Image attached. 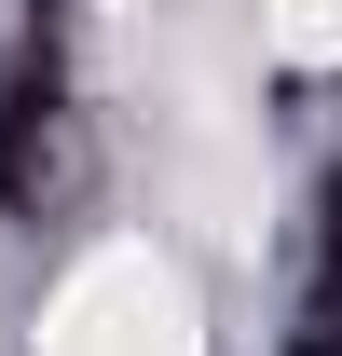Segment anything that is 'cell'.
<instances>
[{
  "instance_id": "1",
  "label": "cell",
  "mask_w": 342,
  "mask_h": 356,
  "mask_svg": "<svg viewBox=\"0 0 342 356\" xmlns=\"http://www.w3.org/2000/svg\"><path fill=\"white\" fill-rule=\"evenodd\" d=\"M42 356H206V329H192V288H178L165 247H96L55 288Z\"/></svg>"
},
{
  "instance_id": "2",
  "label": "cell",
  "mask_w": 342,
  "mask_h": 356,
  "mask_svg": "<svg viewBox=\"0 0 342 356\" xmlns=\"http://www.w3.org/2000/svg\"><path fill=\"white\" fill-rule=\"evenodd\" d=\"M260 42L274 55H342V0H260Z\"/></svg>"
}]
</instances>
